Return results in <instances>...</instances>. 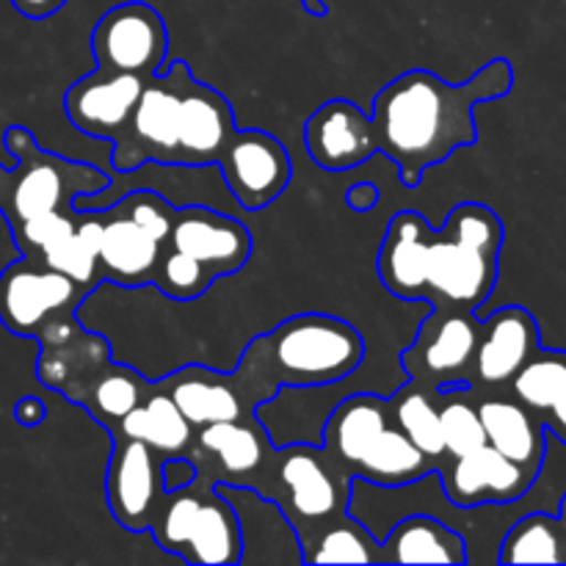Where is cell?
I'll return each instance as SVG.
<instances>
[{
  "instance_id": "cell-1",
  "label": "cell",
  "mask_w": 566,
  "mask_h": 566,
  "mask_svg": "<svg viewBox=\"0 0 566 566\" xmlns=\"http://www.w3.org/2000/svg\"><path fill=\"white\" fill-rule=\"evenodd\" d=\"M512 86L514 70L506 59L490 61L462 86L429 70L403 72L374 97L376 153L398 166L403 188H418L431 166L475 144V105L506 97Z\"/></svg>"
},
{
  "instance_id": "cell-19",
  "label": "cell",
  "mask_w": 566,
  "mask_h": 566,
  "mask_svg": "<svg viewBox=\"0 0 566 566\" xmlns=\"http://www.w3.org/2000/svg\"><path fill=\"white\" fill-rule=\"evenodd\" d=\"M166 243L208 265L216 280L241 271L252 254V235L247 224L205 205L177 208Z\"/></svg>"
},
{
  "instance_id": "cell-35",
  "label": "cell",
  "mask_w": 566,
  "mask_h": 566,
  "mask_svg": "<svg viewBox=\"0 0 566 566\" xmlns=\"http://www.w3.org/2000/svg\"><path fill=\"white\" fill-rule=\"evenodd\" d=\"M213 282H216V274L208 269V265L193 260L191 254L164 243V249H160V260L158 265H155V274H153V285L158 287L164 296L175 298V302H193V298L205 296Z\"/></svg>"
},
{
  "instance_id": "cell-5",
  "label": "cell",
  "mask_w": 566,
  "mask_h": 566,
  "mask_svg": "<svg viewBox=\"0 0 566 566\" xmlns=\"http://www.w3.org/2000/svg\"><path fill=\"white\" fill-rule=\"evenodd\" d=\"M352 484V475L321 446L285 442L274 446L254 490L285 512L302 542L326 520L348 512Z\"/></svg>"
},
{
  "instance_id": "cell-41",
  "label": "cell",
  "mask_w": 566,
  "mask_h": 566,
  "mask_svg": "<svg viewBox=\"0 0 566 566\" xmlns=\"http://www.w3.org/2000/svg\"><path fill=\"white\" fill-rule=\"evenodd\" d=\"M302 3H304V9L310 11V14H315V17L326 14V3H324V0H302Z\"/></svg>"
},
{
  "instance_id": "cell-33",
  "label": "cell",
  "mask_w": 566,
  "mask_h": 566,
  "mask_svg": "<svg viewBox=\"0 0 566 566\" xmlns=\"http://www.w3.org/2000/svg\"><path fill=\"white\" fill-rule=\"evenodd\" d=\"M149 385L130 368H122V365L108 363L103 368V374L86 387V390L77 396L75 403L88 409L94 420L105 426V429H116L122 418L127 412L138 407V403L147 398Z\"/></svg>"
},
{
  "instance_id": "cell-26",
  "label": "cell",
  "mask_w": 566,
  "mask_h": 566,
  "mask_svg": "<svg viewBox=\"0 0 566 566\" xmlns=\"http://www.w3.org/2000/svg\"><path fill=\"white\" fill-rule=\"evenodd\" d=\"M379 564H470L468 539L434 514H407L379 539Z\"/></svg>"
},
{
  "instance_id": "cell-12",
  "label": "cell",
  "mask_w": 566,
  "mask_h": 566,
  "mask_svg": "<svg viewBox=\"0 0 566 566\" xmlns=\"http://www.w3.org/2000/svg\"><path fill=\"white\" fill-rule=\"evenodd\" d=\"M442 492L453 506H512L536 486L542 473L523 468L495 451L481 446L464 457H442L437 462Z\"/></svg>"
},
{
  "instance_id": "cell-11",
  "label": "cell",
  "mask_w": 566,
  "mask_h": 566,
  "mask_svg": "<svg viewBox=\"0 0 566 566\" xmlns=\"http://www.w3.org/2000/svg\"><path fill=\"white\" fill-rule=\"evenodd\" d=\"M227 191L238 208L263 210L285 193L291 182V155L276 136L265 130H235L216 160Z\"/></svg>"
},
{
  "instance_id": "cell-32",
  "label": "cell",
  "mask_w": 566,
  "mask_h": 566,
  "mask_svg": "<svg viewBox=\"0 0 566 566\" xmlns=\"http://www.w3.org/2000/svg\"><path fill=\"white\" fill-rule=\"evenodd\" d=\"M392 423L409 437L420 453L440 462L446 457V442H442L440 412H437V392L418 381H403L401 390L390 398Z\"/></svg>"
},
{
  "instance_id": "cell-3",
  "label": "cell",
  "mask_w": 566,
  "mask_h": 566,
  "mask_svg": "<svg viewBox=\"0 0 566 566\" xmlns=\"http://www.w3.org/2000/svg\"><path fill=\"white\" fill-rule=\"evenodd\" d=\"M501 249V216L481 202L457 205L446 224L431 230L420 302L437 310H481L497 285Z\"/></svg>"
},
{
  "instance_id": "cell-37",
  "label": "cell",
  "mask_w": 566,
  "mask_h": 566,
  "mask_svg": "<svg viewBox=\"0 0 566 566\" xmlns=\"http://www.w3.org/2000/svg\"><path fill=\"white\" fill-rule=\"evenodd\" d=\"M199 479V468L191 457H169L160 464V481L166 492L182 490Z\"/></svg>"
},
{
  "instance_id": "cell-20",
  "label": "cell",
  "mask_w": 566,
  "mask_h": 566,
  "mask_svg": "<svg viewBox=\"0 0 566 566\" xmlns=\"http://www.w3.org/2000/svg\"><path fill=\"white\" fill-rule=\"evenodd\" d=\"M216 490L235 509L241 528L238 564H302L296 528L271 497L260 495L254 486L216 484Z\"/></svg>"
},
{
  "instance_id": "cell-42",
  "label": "cell",
  "mask_w": 566,
  "mask_h": 566,
  "mask_svg": "<svg viewBox=\"0 0 566 566\" xmlns=\"http://www.w3.org/2000/svg\"><path fill=\"white\" fill-rule=\"evenodd\" d=\"M558 517H562V523L566 525V492H564L562 503H558Z\"/></svg>"
},
{
  "instance_id": "cell-17",
  "label": "cell",
  "mask_w": 566,
  "mask_h": 566,
  "mask_svg": "<svg viewBox=\"0 0 566 566\" xmlns=\"http://www.w3.org/2000/svg\"><path fill=\"white\" fill-rule=\"evenodd\" d=\"M36 340L42 346L36 359V379L48 390L70 398L72 403L111 363L108 343L83 332L75 315H66V318L44 326Z\"/></svg>"
},
{
  "instance_id": "cell-16",
  "label": "cell",
  "mask_w": 566,
  "mask_h": 566,
  "mask_svg": "<svg viewBox=\"0 0 566 566\" xmlns=\"http://www.w3.org/2000/svg\"><path fill=\"white\" fill-rule=\"evenodd\" d=\"M481 318V315H479ZM542 348V332L534 315L520 304L484 315L479 326L468 385L479 392L506 390L509 381Z\"/></svg>"
},
{
  "instance_id": "cell-7",
  "label": "cell",
  "mask_w": 566,
  "mask_h": 566,
  "mask_svg": "<svg viewBox=\"0 0 566 566\" xmlns=\"http://www.w3.org/2000/svg\"><path fill=\"white\" fill-rule=\"evenodd\" d=\"M88 287L22 254L0 274V324L20 337H39L53 321L75 315Z\"/></svg>"
},
{
  "instance_id": "cell-30",
  "label": "cell",
  "mask_w": 566,
  "mask_h": 566,
  "mask_svg": "<svg viewBox=\"0 0 566 566\" xmlns=\"http://www.w3.org/2000/svg\"><path fill=\"white\" fill-rule=\"evenodd\" d=\"M302 564H379V539L348 512L304 536Z\"/></svg>"
},
{
  "instance_id": "cell-13",
  "label": "cell",
  "mask_w": 566,
  "mask_h": 566,
  "mask_svg": "<svg viewBox=\"0 0 566 566\" xmlns=\"http://www.w3.org/2000/svg\"><path fill=\"white\" fill-rule=\"evenodd\" d=\"M274 442L258 415L197 429L188 457L197 462L199 479L210 484L254 486L269 462Z\"/></svg>"
},
{
  "instance_id": "cell-40",
  "label": "cell",
  "mask_w": 566,
  "mask_h": 566,
  "mask_svg": "<svg viewBox=\"0 0 566 566\" xmlns=\"http://www.w3.org/2000/svg\"><path fill=\"white\" fill-rule=\"evenodd\" d=\"M11 6L28 20H48L55 11L64 9L66 0H11Z\"/></svg>"
},
{
  "instance_id": "cell-10",
  "label": "cell",
  "mask_w": 566,
  "mask_h": 566,
  "mask_svg": "<svg viewBox=\"0 0 566 566\" xmlns=\"http://www.w3.org/2000/svg\"><path fill=\"white\" fill-rule=\"evenodd\" d=\"M180 133V92L169 70L153 75L142 88L125 133L114 142V171L130 175L138 166H171Z\"/></svg>"
},
{
  "instance_id": "cell-36",
  "label": "cell",
  "mask_w": 566,
  "mask_h": 566,
  "mask_svg": "<svg viewBox=\"0 0 566 566\" xmlns=\"http://www.w3.org/2000/svg\"><path fill=\"white\" fill-rule=\"evenodd\" d=\"M114 208L122 210L125 216H130V219L136 221L144 232H149L155 241H169L177 205H171L169 199L160 197L158 191H125L116 199Z\"/></svg>"
},
{
  "instance_id": "cell-25",
  "label": "cell",
  "mask_w": 566,
  "mask_h": 566,
  "mask_svg": "<svg viewBox=\"0 0 566 566\" xmlns=\"http://www.w3.org/2000/svg\"><path fill=\"white\" fill-rule=\"evenodd\" d=\"M99 213H103L99 276L125 287H138L153 282L164 243L155 241L149 232H144L130 216L116 210L114 205L103 208Z\"/></svg>"
},
{
  "instance_id": "cell-34",
  "label": "cell",
  "mask_w": 566,
  "mask_h": 566,
  "mask_svg": "<svg viewBox=\"0 0 566 566\" xmlns=\"http://www.w3.org/2000/svg\"><path fill=\"white\" fill-rule=\"evenodd\" d=\"M434 392L446 457H464V453L479 451L481 446H486V434L479 415V392L468 385L440 387Z\"/></svg>"
},
{
  "instance_id": "cell-9",
  "label": "cell",
  "mask_w": 566,
  "mask_h": 566,
  "mask_svg": "<svg viewBox=\"0 0 566 566\" xmlns=\"http://www.w3.org/2000/svg\"><path fill=\"white\" fill-rule=\"evenodd\" d=\"M92 53L99 70L153 77L166 70L169 33L158 11L142 0L105 11L92 31Z\"/></svg>"
},
{
  "instance_id": "cell-8",
  "label": "cell",
  "mask_w": 566,
  "mask_h": 566,
  "mask_svg": "<svg viewBox=\"0 0 566 566\" xmlns=\"http://www.w3.org/2000/svg\"><path fill=\"white\" fill-rule=\"evenodd\" d=\"M479 326L481 318L468 310L431 307L412 346L401 354L407 379L429 390L468 385L475 343H479Z\"/></svg>"
},
{
  "instance_id": "cell-29",
  "label": "cell",
  "mask_w": 566,
  "mask_h": 566,
  "mask_svg": "<svg viewBox=\"0 0 566 566\" xmlns=\"http://www.w3.org/2000/svg\"><path fill=\"white\" fill-rule=\"evenodd\" d=\"M497 564H566V525L558 514L528 512L514 520L497 545Z\"/></svg>"
},
{
  "instance_id": "cell-4",
  "label": "cell",
  "mask_w": 566,
  "mask_h": 566,
  "mask_svg": "<svg viewBox=\"0 0 566 566\" xmlns=\"http://www.w3.org/2000/svg\"><path fill=\"white\" fill-rule=\"evenodd\" d=\"M6 149L14 155L11 171L0 169V210L11 230L33 216L53 210H77L75 199L111 188V175L88 164L50 155L36 147L31 130L14 125L6 130Z\"/></svg>"
},
{
  "instance_id": "cell-28",
  "label": "cell",
  "mask_w": 566,
  "mask_h": 566,
  "mask_svg": "<svg viewBox=\"0 0 566 566\" xmlns=\"http://www.w3.org/2000/svg\"><path fill=\"white\" fill-rule=\"evenodd\" d=\"M111 434H125L133 440L147 442L153 451H158L160 457H188L191 451V442L197 429L186 420V415L177 409V403L171 401L169 392L155 381L149 385L147 398L138 403L133 412H127L125 418L116 423V429H111Z\"/></svg>"
},
{
  "instance_id": "cell-31",
  "label": "cell",
  "mask_w": 566,
  "mask_h": 566,
  "mask_svg": "<svg viewBox=\"0 0 566 566\" xmlns=\"http://www.w3.org/2000/svg\"><path fill=\"white\" fill-rule=\"evenodd\" d=\"M99 235H103V213L99 210H77L75 232L55 241L53 247L42 249L36 260L94 291L103 282V276H99Z\"/></svg>"
},
{
  "instance_id": "cell-27",
  "label": "cell",
  "mask_w": 566,
  "mask_h": 566,
  "mask_svg": "<svg viewBox=\"0 0 566 566\" xmlns=\"http://www.w3.org/2000/svg\"><path fill=\"white\" fill-rule=\"evenodd\" d=\"M506 392L525 403L545 423L547 434L566 446V352L539 348L509 381Z\"/></svg>"
},
{
  "instance_id": "cell-14",
  "label": "cell",
  "mask_w": 566,
  "mask_h": 566,
  "mask_svg": "<svg viewBox=\"0 0 566 566\" xmlns=\"http://www.w3.org/2000/svg\"><path fill=\"white\" fill-rule=\"evenodd\" d=\"M166 70L175 77L180 92V133H177L171 166H193V169L216 166L232 133L238 130L230 103L224 94L199 83L188 72L186 61H175Z\"/></svg>"
},
{
  "instance_id": "cell-24",
  "label": "cell",
  "mask_w": 566,
  "mask_h": 566,
  "mask_svg": "<svg viewBox=\"0 0 566 566\" xmlns=\"http://www.w3.org/2000/svg\"><path fill=\"white\" fill-rule=\"evenodd\" d=\"M434 227L418 210H401L390 219L385 241L379 247L376 269L379 280L392 296L403 302H420L423 293V260Z\"/></svg>"
},
{
  "instance_id": "cell-6",
  "label": "cell",
  "mask_w": 566,
  "mask_h": 566,
  "mask_svg": "<svg viewBox=\"0 0 566 566\" xmlns=\"http://www.w3.org/2000/svg\"><path fill=\"white\" fill-rule=\"evenodd\" d=\"M149 534L166 553H175L186 564L227 566L241 562L235 509L205 479L166 492Z\"/></svg>"
},
{
  "instance_id": "cell-21",
  "label": "cell",
  "mask_w": 566,
  "mask_h": 566,
  "mask_svg": "<svg viewBox=\"0 0 566 566\" xmlns=\"http://www.w3.org/2000/svg\"><path fill=\"white\" fill-rule=\"evenodd\" d=\"M304 147L324 171L363 166L376 155L370 114L348 99H329L304 122Z\"/></svg>"
},
{
  "instance_id": "cell-39",
  "label": "cell",
  "mask_w": 566,
  "mask_h": 566,
  "mask_svg": "<svg viewBox=\"0 0 566 566\" xmlns=\"http://www.w3.org/2000/svg\"><path fill=\"white\" fill-rule=\"evenodd\" d=\"M346 205L357 213H368L379 205V188L374 182H354L346 193Z\"/></svg>"
},
{
  "instance_id": "cell-2",
  "label": "cell",
  "mask_w": 566,
  "mask_h": 566,
  "mask_svg": "<svg viewBox=\"0 0 566 566\" xmlns=\"http://www.w3.org/2000/svg\"><path fill=\"white\" fill-rule=\"evenodd\" d=\"M365 359L357 326L335 315H293L269 335L254 337L235 381L254 409L282 387H329L348 379Z\"/></svg>"
},
{
  "instance_id": "cell-38",
  "label": "cell",
  "mask_w": 566,
  "mask_h": 566,
  "mask_svg": "<svg viewBox=\"0 0 566 566\" xmlns=\"http://www.w3.org/2000/svg\"><path fill=\"white\" fill-rule=\"evenodd\" d=\"M44 418H48V407H44L36 396H22L20 401L14 403V420L20 426H25V429L44 423Z\"/></svg>"
},
{
  "instance_id": "cell-18",
  "label": "cell",
  "mask_w": 566,
  "mask_h": 566,
  "mask_svg": "<svg viewBox=\"0 0 566 566\" xmlns=\"http://www.w3.org/2000/svg\"><path fill=\"white\" fill-rule=\"evenodd\" d=\"M147 81L149 77L108 72L97 66L66 88L64 111L77 130L114 144L125 133Z\"/></svg>"
},
{
  "instance_id": "cell-23",
  "label": "cell",
  "mask_w": 566,
  "mask_h": 566,
  "mask_svg": "<svg viewBox=\"0 0 566 566\" xmlns=\"http://www.w3.org/2000/svg\"><path fill=\"white\" fill-rule=\"evenodd\" d=\"M158 385L169 392L171 401L177 403V409L186 415L193 429L227 423V420L247 418L254 412V407L238 387L235 376L216 374L202 365L177 370V374L160 379Z\"/></svg>"
},
{
  "instance_id": "cell-15",
  "label": "cell",
  "mask_w": 566,
  "mask_h": 566,
  "mask_svg": "<svg viewBox=\"0 0 566 566\" xmlns=\"http://www.w3.org/2000/svg\"><path fill=\"white\" fill-rule=\"evenodd\" d=\"M164 457L142 440L114 434V457L105 475V495L116 523L130 534H144L153 528V520L164 503V481H160Z\"/></svg>"
},
{
  "instance_id": "cell-22",
  "label": "cell",
  "mask_w": 566,
  "mask_h": 566,
  "mask_svg": "<svg viewBox=\"0 0 566 566\" xmlns=\"http://www.w3.org/2000/svg\"><path fill=\"white\" fill-rule=\"evenodd\" d=\"M479 415L486 446L501 451L512 462L542 473L547 462V429L525 403H520L506 390L479 392Z\"/></svg>"
}]
</instances>
